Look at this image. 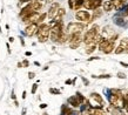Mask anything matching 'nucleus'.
<instances>
[{
	"instance_id": "obj_1",
	"label": "nucleus",
	"mask_w": 128,
	"mask_h": 115,
	"mask_svg": "<svg viewBox=\"0 0 128 115\" xmlns=\"http://www.w3.org/2000/svg\"><path fill=\"white\" fill-rule=\"evenodd\" d=\"M99 28L100 27L98 25H93L92 28H89L88 31L85 33L84 35V40L82 41L85 42L86 45H92V44H99L102 36L99 35Z\"/></svg>"
},
{
	"instance_id": "obj_2",
	"label": "nucleus",
	"mask_w": 128,
	"mask_h": 115,
	"mask_svg": "<svg viewBox=\"0 0 128 115\" xmlns=\"http://www.w3.org/2000/svg\"><path fill=\"white\" fill-rule=\"evenodd\" d=\"M64 32H65V30H64V27H62V21H60V22H55L54 26L50 27V39L53 42H58Z\"/></svg>"
},
{
	"instance_id": "obj_3",
	"label": "nucleus",
	"mask_w": 128,
	"mask_h": 115,
	"mask_svg": "<svg viewBox=\"0 0 128 115\" xmlns=\"http://www.w3.org/2000/svg\"><path fill=\"white\" fill-rule=\"evenodd\" d=\"M38 41L39 42H46L50 39V26L47 24H41L38 30Z\"/></svg>"
},
{
	"instance_id": "obj_4",
	"label": "nucleus",
	"mask_w": 128,
	"mask_h": 115,
	"mask_svg": "<svg viewBox=\"0 0 128 115\" xmlns=\"http://www.w3.org/2000/svg\"><path fill=\"white\" fill-rule=\"evenodd\" d=\"M82 40H84V38L81 36L80 32H78V33H72V34H70V36H68V42H70V46L72 50L78 48V47L80 46V44H81Z\"/></svg>"
},
{
	"instance_id": "obj_5",
	"label": "nucleus",
	"mask_w": 128,
	"mask_h": 115,
	"mask_svg": "<svg viewBox=\"0 0 128 115\" xmlns=\"http://www.w3.org/2000/svg\"><path fill=\"white\" fill-rule=\"evenodd\" d=\"M86 25L84 22H70L68 26H67V33H78V32H81L82 30H85Z\"/></svg>"
},
{
	"instance_id": "obj_6",
	"label": "nucleus",
	"mask_w": 128,
	"mask_h": 115,
	"mask_svg": "<svg viewBox=\"0 0 128 115\" xmlns=\"http://www.w3.org/2000/svg\"><path fill=\"white\" fill-rule=\"evenodd\" d=\"M75 18L80 21V22H90V14L88 13V11H82V10H79L76 13H75Z\"/></svg>"
},
{
	"instance_id": "obj_7",
	"label": "nucleus",
	"mask_w": 128,
	"mask_h": 115,
	"mask_svg": "<svg viewBox=\"0 0 128 115\" xmlns=\"http://www.w3.org/2000/svg\"><path fill=\"white\" fill-rule=\"evenodd\" d=\"M102 4H104L102 0H86L84 6L86 7V10H94V11H95V10H98Z\"/></svg>"
},
{
	"instance_id": "obj_8",
	"label": "nucleus",
	"mask_w": 128,
	"mask_h": 115,
	"mask_svg": "<svg viewBox=\"0 0 128 115\" xmlns=\"http://www.w3.org/2000/svg\"><path fill=\"white\" fill-rule=\"evenodd\" d=\"M38 30H39L38 24H31V25H27V27L25 28V34L27 35V36H33L34 34L38 33Z\"/></svg>"
},
{
	"instance_id": "obj_9",
	"label": "nucleus",
	"mask_w": 128,
	"mask_h": 115,
	"mask_svg": "<svg viewBox=\"0 0 128 115\" xmlns=\"http://www.w3.org/2000/svg\"><path fill=\"white\" fill-rule=\"evenodd\" d=\"M39 16H40L39 13H38V12H34V13H32L30 16H27V18L22 19V22L27 24V25H31V24H38Z\"/></svg>"
},
{
	"instance_id": "obj_10",
	"label": "nucleus",
	"mask_w": 128,
	"mask_h": 115,
	"mask_svg": "<svg viewBox=\"0 0 128 115\" xmlns=\"http://www.w3.org/2000/svg\"><path fill=\"white\" fill-rule=\"evenodd\" d=\"M59 8H60V5L58 2H53V4L50 5V10H48V13H47V16H50V19H54L55 16H56V13H58Z\"/></svg>"
},
{
	"instance_id": "obj_11",
	"label": "nucleus",
	"mask_w": 128,
	"mask_h": 115,
	"mask_svg": "<svg viewBox=\"0 0 128 115\" xmlns=\"http://www.w3.org/2000/svg\"><path fill=\"white\" fill-rule=\"evenodd\" d=\"M127 46H128V39L127 38H124V39H122L120 41V45L115 48V54H121V53H124V52H126V48H127Z\"/></svg>"
},
{
	"instance_id": "obj_12",
	"label": "nucleus",
	"mask_w": 128,
	"mask_h": 115,
	"mask_svg": "<svg viewBox=\"0 0 128 115\" xmlns=\"http://www.w3.org/2000/svg\"><path fill=\"white\" fill-rule=\"evenodd\" d=\"M30 5H31V8L33 12H39L42 8L44 2H42V0H33Z\"/></svg>"
},
{
	"instance_id": "obj_13",
	"label": "nucleus",
	"mask_w": 128,
	"mask_h": 115,
	"mask_svg": "<svg viewBox=\"0 0 128 115\" xmlns=\"http://www.w3.org/2000/svg\"><path fill=\"white\" fill-rule=\"evenodd\" d=\"M68 104H70L72 107H74V108H79L82 104L81 101H80V99L78 98V95L70 96V99H68Z\"/></svg>"
},
{
	"instance_id": "obj_14",
	"label": "nucleus",
	"mask_w": 128,
	"mask_h": 115,
	"mask_svg": "<svg viewBox=\"0 0 128 115\" xmlns=\"http://www.w3.org/2000/svg\"><path fill=\"white\" fill-rule=\"evenodd\" d=\"M114 5V8L118 10V11H120L122 10L124 7H126V5H127V1L128 0H110Z\"/></svg>"
},
{
	"instance_id": "obj_15",
	"label": "nucleus",
	"mask_w": 128,
	"mask_h": 115,
	"mask_svg": "<svg viewBox=\"0 0 128 115\" xmlns=\"http://www.w3.org/2000/svg\"><path fill=\"white\" fill-rule=\"evenodd\" d=\"M32 13H34V12L32 11L31 5H27L26 7H24L22 10H21V12H20V16H21L22 19H25V18H27V16H31Z\"/></svg>"
},
{
	"instance_id": "obj_16",
	"label": "nucleus",
	"mask_w": 128,
	"mask_h": 115,
	"mask_svg": "<svg viewBox=\"0 0 128 115\" xmlns=\"http://www.w3.org/2000/svg\"><path fill=\"white\" fill-rule=\"evenodd\" d=\"M90 100H93L95 104H100L101 107L104 106V99H102V96L100 94H98V93H92L90 94Z\"/></svg>"
},
{
	"instance_id": "obj_17",
	"label": "nucleus",
	"mask_w": 128,
	"mask_h": 115,
	"mask_svg": "<svg viewBox=\"0 0 128 115\" xmlns=\"http://www.w3.org/2000/svg\"><path fill=\"white\" fill-rule=\"evenodd\" d=\"M109 45V39L107 38H102L99 41V44H98V47H99V50H101V52H104V50L107 48V46Z\"/></svg>"
},
{
	"instance_id": "obj_18",
	"label": "nucleus",
	"mask_w": 128,
	"mask_h": 115,
	"mask_svg": "<svg viewBox=\"0 0 128 115\" xmlns=\"http://www.w3.org/2000/svg\"><path fill=\"white\" fill-rule=\"evenodd\" d=\"M65 14H66V11H65L64 8H59L58 13H56V16H55V18H54V21L55 22H60V21H62V18H64Z\"/></svg>"
},
{
	"instance_id": "obj_19",
	"label": "nucleus",
	"mask_w": 128,
	"mask_h": 115,
	"mask_svg": "<svg viewBox=\"0 0 128 115\" xmlns=\"http://www.w3.org/2000/svg\"><path fill=\"white\" fill-rule=\"evenodd\" d=\"M102 7H104V11L105 12H110L114 10V5H113V2L109 0V1H105V2L102 4Z\"/></svg>"
},
{
	"instance_id": "obj_20",
	"label": "nucleus",
	"mask_w": 128,
	"mask_h": 115,
	"mask_svg": "<svg viewBox=\"0 0 128 115\" xmlns=\"http://www.w3.org/2000/svg\"><path fill=\"white\" fill-rule=\"evenodd\" d=\"M61 114L62 115H75V112L73 109H70V107H67V106H62Z\"/></svg>"
},
{
	"instance_id": "obj_21",
	"label": "nucleus",
	"mask_w": 128,
	"mask_h": 115,
	"mask_svg": "<svg viewBox=\"0 0 128 115\" xmlns=\"http://www.w3.org/2000/svg\"><path fill=\"white\" fill-rule=\"evenodd\" d=\"M114 48H115V42H114V41H110V40H109V45L107 46V48H106V50H104V53H105V54L112 53L113 50H115Z\"/></svg>"
},
{
	"instance_id": "obj_22",
	"label": "nucleus",
	"mask_w": 128,
	"mask_h": 115,
	"mask_svg": "<svg viewBox=\"0 0 128 115\" xmlns=\"http://www.w3.org/2000/svg\"><path fill=\"white\" fill-rule=\"evenodd\" d=\"M92 115H108V114L102 109V107H98L92 109Z\"/></svg>"
},
{
	"instance_id": "obj_23",
	"label": "nucleus",
	"mask_w": 128,
	"mask_h": 115,
	"mask_svg": "<svg viewBox=\"0 0 128 115\" xmlns=\"http://www.w3.org/2000/svg\"><path fill=\"white\" fill-rule=\"evenodd\" d=\"M114 22L116 24V25H119V26H121V27L127 26V21H126L124 18H115V19H114Z\"/></svg>"
},
{
	"instance_id": "obj_24",
	"label": "nucleus",
	"mask_w": 128,
	"mask_h": 115,
	"mask_svg": "<svg viewBox=\"0 0 128 115\" xmlns=\"http://www.w3.org/2000/svg\"><path fill=\"white\" fill-rule=\"evenodd\" d=\"M102 16V11L101 10H95L94 11V13H93V16H92V18H90V21H93V20H95V19H98V18H100V16Z\"/></svg>"
},
{
	"instance_id": "obj_25",
	"label": "nucleus",
	"mask_w": 128,
	"mask_h": 115,
	"mask_svg": "<svg viewBox=\"0 0 128 115\" xmlns=\"http://www.w3.org/2000/svg\"><path fill=\"white\" fill-rule=\"evenodd\" d=\"M87 46L88 47H87V50H86V53L90 54L95 50V48H96V44H92V45H87Z\"/></svg>"
},
{
	"instance_id": "obj_26",
	"label": "nucleus",
	"mask_w": 128,
	"mask_h": 115,
	"mask_svg": "<svg viewBox=\"0 0 128 115\" xmlns=\"http://www.w3.org/2000/svg\"><path fill=\"white\" fill-rule=\"evenodd\" d=\"M76 1L78 0H68V6L70 10H75L76 8Z\"/></svg>"
},
{
	"instance_id": "obj_27",
	"label": "nucleus",
	"mask_w": 128,
	"mask_h": 115,
	"mask_svg": "<svg viewBox=\"0 0 128 115\" xmlns=\"http://www.w3.org/2000/svg\"><path fill=\"white\" fill-rule=\"evenodd\" d=\"M112 115H122V114H121V110H120V108H118V107H114V108H113Z\"/></svg>"
},
{
	"instance_id": "obj_28",
	"label": "nucleus",
	"mask_w": 128,
	"mask_h": 115,
	"mask_svg": "<svg viewBox=\"0 0 128 115\" xmlns=\"http://www.w3.org/2000/svg\"><path fill=\"white\" fill-rule=\"evenodd\" d=\"M121 16H122V18H126V16H128V4L126 5V7L124 8V12L121 13Z\"/></svg>"
},
{
	"instance_id": "obj_29",
	"label": "nucleus",
	"mask_w": 128,
	"mask_h": 115,
	"mask_svg": "<svg viewBox=\"0 0 128 115\" xmlns=\"http://www.w3.org/2000/svg\"><path fill=\"white\" fill-rule=\"evenodd\" d=\"M95 78H98V79H109V78H110V74H102V75H98V76H95Z\"/></svg>"
},
{
	"instance_id": "obj_30",
	"label": "nucleus",
	"mask_w": 128,
	"mask_h": 115,
	"mask_svg": "<svg viewBox=\"0 0 128 115\" xmlns=\"http://www.w3.org/2000/svg\"><path fill=\"white\" fill-rule=\"evenodd\" d=\"M80 115H92V110H89V108H87L85 110H82V113Z\"/></svg>"
},
{
	"instance_id": "obj_31",
	"label": "nucleus",
	"mask_w": 128,
	"mask_h": 115,
	"mask_svg": "<svg viewBox=\"0 0 128 115\" xmlns=\"http://www.w3.org/2000/svg\"><path fill=\"white\" fill-rule=\"evenodd\" d=\"M47 16V13H44V14H41V16H39V20H38V22H44V20H45V18Z\"/></svg>"
},
{
	"instance_id": "obj_32",
	"label": "nucleus",
	"mask_w": 128,
	"mask_h": 115,
	"mask_svg": "<svg viewBox=\"0 0 128 115\" xmlns=\"http://www.w3.org/2000/svg\"><path fill=\"white\" fill-rule=\"evenodd\" d=\"M36 89H38V82L33 84V87H32V94H35V93H36Z\"/></svg>"
},
{
	"instance_id": "obj_33",
	"label": "nucleus",
	"mask_w": 128,
	"mask_h": 115,
	"mask_svg": "<svg viewBox=\"0 0 128 115\" xmlns=\"http://www.w3.org/2000/svg\"><path fill=\"white\" fill-rule=\"evenodd\" d=\"M50 92L52 93V94H60V90H58V89H55V88H50Z\"/></svg>"
},
{
	"instance_id": "obj_34",
	"label": "nucleus",
	"mask_w": 128,
	"mask_h": 115,
	"mask_svg": "<svg viewBox=\"0 0 128 115\" xmlns=\"http://www.w3.org/2000/svg\"><path fill=\"white\" fill-rule=\"evenodd\" d=\"M118 78H120V79H126V74L119 72V73H118Z\"/></svg>"
},
{
	"instance_id": "obj_35",
	"label": "nucleus",
	"mask_w": 128,
	"mask_h": 115,
	"mask_svg": "<svg viewBox=\"0 0 128 115\" xmlns=\"http://www.w3.org/2000/svg\"><path fill=\"white\" fill-rule=\"evenodd\" d=\"M22 65H24V67H28V66H30V61H28L27 59H25L22 61Z\"/></svg>"
},
{
	"instance_id": "obj_36",
	"label": "nucleus",
	"mask_w": 128,
	"mask_h": 115,
	"mask_svg": "<svg viewBox=\"0 0 128 115\" xmlns=\"http://www.w3.org/2000/svg\"><path fill=\"white\" fill-rule=\"evenodd\" d=\"M34 76H35V73H33V72H30V73H28V78H30V79H33Z\"/></svg>"
},
{
	"instance_id": "obj_37",
	"label": "nucleus",
	"mask_w": 128,
	"mask_h": 115,
	"mask_svg": "<svg viewBox=\"0 0 128 115\" xmlns=\"http://www.w3.org/2000/svg\"><path fill=\"white\" fill-rule=\"evenodd\" d=\"M82 81H84V84H85L86 86H87V84H89V82H88V80H87V79H85V78H82Z\"/></svg>"
},
{
	"instance_id": "obj_38",
	"label": "nucleus",
	"mask_w": 128,
	"mask_h": 115,
	"mask_svg": "<svg viewBox=\"0 0 128 115\" xmlns=\"http://www.w3.org/2000/svg\"><path fill=\"white\" fill-rule=\"evenodd\" d=\"M46 107H47L46 104H40V108H42V109H44V108H46Z\"/></svg>"
},
{
	"instance_id": "obj_39",
	"label": "nucleus",
	"mask_w": 128,
	"mask_h": 115,
	"mask_svg": "<svg viewBox=\"0 0 128 115\" xmlns=\"http://www.w3.org/2000/svg\"><path fill=\"white\" fill-rule=\"evenodd\" d=\"M12 99H13V100H16V93H14V90L12 92Z\"/></svg>"
},
{
	"instance_id": "obj_40",
	"label": "nucleus",
	"mask_w": 128,
	"mask_h": 115,
	"mask_svg": "<svg viewBox=\"0 0 128 115\" xmlns=\"http://www.w3.org/2000/svg\"><path fill=\"white\" fill-rule=\"evenodd\" d=\"M25 55H26V56H31V55H32V53H31V52H28V50H27V52L25 53Z\"/></svg>"
},
{
	"instance_id": "obj_41",
	"label": "nucleus",
	"mask_w": 128,
	"mask_h": 115,
	"mask_svg": "<svg viewBox=\"0 0 128 115\" xmlns=\"http://www.w3.org/2000/svg\"><path fill=\"white\" fill-rule=\"evenodd\" d=\"M121 66H124V67H128V64H124V62H120Z\"/></svg>"
},
{
	"instance_id": "obj_42",
	"label": "nucleus",
	"mask_w": 128,
	"mask_h": 115,
	"mask_svg": "<svg viewBox=\"0 0 128 115\" xmlns=\"http://www.w3.org/2000/svg\"><path fill=\"white\" fill-rule=\"evenodd\" d=\"M26 94H27V93H26V90H24V93H22V99H26Z\"/></svg>"
},
{
	"instance_id": "obj_43",
	"label": "nucleus",
	"mask_w": 128,
	"mask_h": 115,
	"mask_svg": "<svg viewBox=\"0 0 128 115\" xmlns=\"http://www.w3.org/2000/svg\"><path fill=\"white\" fill-rule=\"evenodd\" d=\"M46 2L47 4H53V2H54V0H46Z\"/></svg>"
},
{
	"instance_id": "obj_44",
	"label": "nucleus",
	"mask_w": 128,
	"mask_h": 115,
	"mask_svg": "<svg viewBox=\"0 0 128 115\" xmlns=\"http://www.w3.org/2000/svg\"><path fill=\"white\" fill-rule=\"evenodd\" d=\"M73 84V81L72 80H66V84Z\"/></svg>"
},
{
	"instance_id": "obj_45",
	"label": "nucleus",
	"mask_w": 128,
	"mask_h": 115,
	"mask_svg": "<svg viewBox=\"0 0 128 115\" xmlns=\"http://www.w3.org/2000/svg\"><path fill=\"white\" fill-rule=\"evenodd\" d=\"M18 67H19V68H22V67H24L22 62H19V64H18Z\"/></svg>"
},
{
	"instance_id": "obj_46",
	"label": "nucleus",
	"mask_w": 128,
	"mask_h": 115,
	"mask_svg": "<svg viewBox=\"0 0 128 115\" xmlns=\"http://www.w3.org/2000/svg\"><path fill=\"white\" fill-rule=\"evenodd\" d=\"M6 47H7V52L11 53V50H10V45H8V44H6Z\"/></svg>"
},
{
	"instance_id": "obj_47",
	"label": "nucleus",
	"mask_w": 128,
	"mask_h": 115,
	"mask_svg": "<svg viewBox=\"0 0 128 115\" xmlns=\"http://www.w3.org/2000/svg\"><path fill=\"white\" fill-rule=\"evenodd\" d=\"M28 1H33V0H20V2H28Z\"/></svg>"
},
{
	"instance_id": "obj_48",
	"label": "nucleus",
	"mask_w": 128,
	"mask_h": 115,
	"mask_svg": "<svg viewBox=\"0 0 128 115\" xmlns=\"http://www.w3.org/2000/svg\"><path fill=\"white\" fill-rule=\"evenodd\" d=\"M14 104H16V107H19V102L16 100H14Z\"/></svg>"
},
{
	"instance_id": "obj_49",
	"label": "nucleus",
	"mask_w": 128,
	"mask_h": 115,
	"mask_svg": "<svg viewBox=\"0 0 128 115\" xmlns=\"http://www.w3.org/2000/svg\"><path fill=\"white\" fill-rule=\"evenodd\" d=\"M10 41L13 42V41H14V38H12V36H11V38H10Z\"/></svg>"
},
{
	"instance_id": "obj_50",
	"label": "nucleus",
	"mask_w": 128,
	"mask_h": 115,
	"mask_svg": "<svg viewBox=\"0 0 128 115\" xmlns=\"http://www.w3.org/2000/svg\"><path fill=\"white\" fill-rule=\"evenodd\" d=\"M126 53H128V46H127V48H126Z\"/></svg>"
},
{
	"instance_id": "obj_51",
	"label": "nucleus",
	"mask_w": 128,
	"mask_h": 115,
	"mask_svg": "<svg viewBox=\"0 0 128 115\" xmlns=\"http://www.w3.org/2000/svg\"><path fill=\"white\" fill-rule=\"evenodd\" d=\"M42 115H48V114H47V113H44V114Z\"/></svg>"
},
{
	"instance_id": "obj_52",
	"label": "nucleus",
	"mask_w": 128,
	"mask_h": 115,
	"mask_svg": "<svg viewBox=\"0 0 128 115\" xmlns=\"http://www.w3.org/2000/svg\"><path fill=\"white\" fill-rule=\"evenodd\" d=\"M0 32H1V27H0Z\"/></svg>"
}]
</instances>
